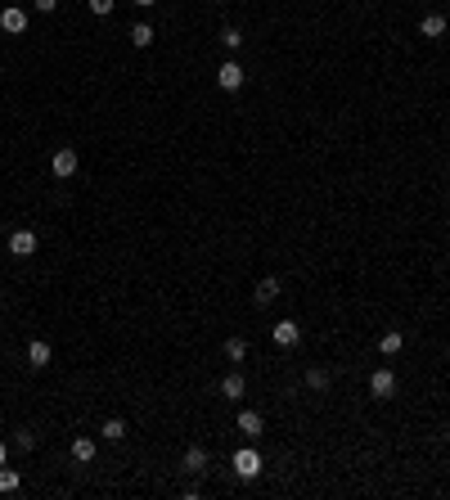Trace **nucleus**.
<instances>
[{
  "mask_svg": "<svg viewBox=\"0 0 450 500\" xmlns=\"http://www.w3.org/2000/svg\"><path fill=\"white\" fill-rule=\"evenodd\" d=\"M50 171H54L59 180L77 176V149H59V153H54V162H50Z\"/></svg>",
  "mask_w": 450,
  "mask_h": 500,
  "instance_id": "obj_7",
  "label": "nucleus"
},
{
  "mask_svg": "<svg viewBox=\"0 0 450 500\" xmlns=\"http://www.w3.org/2000/svg\"><path fill=\"white\" fill-rule=\"evenodd\" d=\"M72 460L77 464H90L95 460V442L90 437H72Z\"/></svg>",
  "mask_w": 450,
  "mask_h": 500,
  "instance_id": "obj_15",
  "label": "nucleus"
},
{
  "mask_svg": "<svg viewBox=\"0 0 450 500\" xmlns=\"http://www.w3.org/2000/svg\"><path fill=\"white\" fill-rule=\"evenodd\" d=\"M86 5H90V14H113V0H86Z\"/></svg>",
  "mask_w": 450,
  "mask_h": 500,
  "instance_id": "obj_23",
  "label": "nucleus"
},
{
  "mask_svg": "<svg viewBox=\"0 0 450 500\" xmlns=\"http://www.w3.org/2000/svg\"><path fill=\"white\" fill-rule=\"evenodd\" d=\"M104 437H109V442H122V437H127V424H122V419H104Z\"/></svg>",
  "mask_w": 450,
  "mask_h": 500,
  "instance_id": "obj_19",
  "label": "nucleus"
},
{
  "mask_svg": "<svg viewBox=\"0 0 450 500\" xmlns=\"http://www.w3.org/2000/svg\"><path fill=\"white\" fill-rule=\"evenodd\" d=\"M0 27H5L9 36H23L27 32V14H23V9H14V5L0 9Z\"/></svg>",
  "mask_w": 450,
  "mask_h": 500,
  "instance_id": "obj_8",
  "label": "nucleus"
},
{
  "mask_svg": "<svg viewBox=\"0 0 450 500\" xmlns=\"http://www.w3.org/2000/svg\"><path fill=\"white\" fill-rule=\"evenodd\" d=\"M306 388L311 392H329V370H306Z\"/></svg>",
  "mask_w": 450,
  "mask_h": 500,
  "instance_id": "obj_18",
  "label": "nucleus"
},
{
  "mask_svg": "<svg viewBox=\"0 0 450 500\" xmlns=\"http://www.w3.org/2000/svg\"><path fill=\"white\" fill-rule=\"evenodd\" d=\"M41 248V239H36V230H9V257H18V262H27V257Z\"/></svg>",
  "mask_w": 450,
  "mask_h": 500,
  "instance_id": "obj_2",
  "label": "nucleus"
},
{
  "mask_svg": "<svg viewBox=\"0 0 450 500\" xmlns=\"http://www.w3.org/2000/svg\"><path fill=\"white\" fill-rule=\"evenodd\" d=\"M18 487H23V478H18L14 469H5V464H0V492H5V496H14Z\"/></svg>",
  "mask_w": 450,
  "mask_h": 500,
  "instance_id": "obj_17",
  "label": "nucleus"
},
{
  "mask_svg": "<svg viewBox=\"0 0 450 500\" xmlns=\"http://www.w3.org/2000/svg\"><path fill=\"white\" fill-rule=\"evenodd\" d=\"M50 357H54L50 343H41V338L27 343V365H32V370H45V365H50Z\"/></svg>",
  "mask_w": 450,
  "mask_h": 500,
  "instance_id": "obj_11",
  "label": "nucleus"
},
{
  "mask_svg": "<svg viewBox=\"0 0 450 500\" xmlns=\"http://www.w3.org/2000/svg\"><path fill=\"white\" fill-rule=\"evenodd\" d=\"M14 446H18V451H32V446H36V432H32V428H18V432H14Z\"/></svg>",
  "mask_w": 450,
  "mask_h": 500,
  "instance_id": "obj_21",
  "label": "nucleus"
},
{
  "mask_svg": "<svg viewBox=\"0 0 450 500\" xmlns=\"http://www.w3.org/2000/svg\"><path fill=\"white\" fill-rule=\"evenodd\" d=\"M262 428H266L262 410H239V432L243 437H262Z\"/></svg>",
  "mask_w": 450,
  "mask_h": 500,
  "instance_id": "obj_9",
  "label": "nucleus"
},
{
  "mask_svg": "<svg viewBox=\"0 0 450 500\" xmlns=\"http://www.w3.org/2000/svg\"><path fill=\"white\" fill-rule=\"evenodd\" d=\"M185 469H189V474H207V451L203 446H189L185 451Z\"/></svg>",
  "mask_w": 450,
  "mask_h": 500,
  "instance_id": "obj_14",
  "label": "nucleus"
},
{
  "mask_svg": "<svg viewBox=\"0 0 450 500\" xmlns=\"http://www.w3.org/2000/svg\"><path fill=\"white\" fill-rule=\"evenodd\" d=\"M243 77H248V72H243V63H234V59H225V63H221V68H216V86H221V91H225V95H234V91H239V86H243Z\"/></svg>",
  "mask_w": 450,
  "mask_h": 500,
  "instance_id": "obj_3",
  "label": "nucleus"
},
{
  "mask_svg": "<svg viewBox=\"0 0 450 500\" xmlns=\"http://www.w3.org/2000/svg\"><path fill=\"white\" fill-rule=\"evenodd\" d=\"M36 9H41V14H54V9H59V0H32Z\"/></svg>",
  "mask_w": 450,
  "mask_h": 500,
  "instance_id": "obj_24",
  "label": "nucleus"
},
{
  "mask_svg": "<svg viewBox=\"0 0 450 500\" xmlns=\"http://www.w3.org/2000/svg\"><path fill=\"white\" fill-rule=\"evenodd\" d=\"M0 464H9V442H0Z\"/></svg>",
  "mask_w": 450,
  "mask_h": 500,
  "instance_id": "obj_25",
  "label": "nucleus"
},
{
  "mask_svg": "<svg viewBox=\"0 0 450 500\" xmlns=\"http://www.w3.org/2000/svg\"><path fill=\"white\" fill-rule=\"evenodd\" d=\"M131 5H140V9H153V5H158V0H131Z\"/></svg>",
  "mask_w": 450,
  "mask_h": 500,
  "instance_id": "obj_26",
  "label": "nucleus"
},
{
  "mask_svg": "<svg viewBox=\"0 0 450 500\" xmlns=\"http://www.w3.org/2000/svg\"><path fill=\"white\" fill-rule=\"evenodd\" d=\"M225 357H230V361H243V357H248V343H243V338H225Z\"/></svg>",
  "mask_w": 450,
  "mask_h": 500,
  "instance_id": "obj_20",
  "label": "nucleus"
},
{
  "mask_svg": "<svg viewBox=\"0 0 450 500\" xmlns=\"http://www.w3.org/2000/svg\"><path fill=\"white\" fill-rule=\"evenodd\" d=\"M212 5H221V0H212Z\"/></svg>",
  "mask_w": 450,
  "mask_h": 500,
  "instance_id": "obj_27",
  "label": "nucleus"
},
{
  "mask_svg": "<svg viewBox=\"0 0 450 500\" xmlns=\"http://www.w3.org/2000/svg\"><path fill=\"white\" fill-rule=\"evenodd\" d=\"M419 32H424L428 41H442L446 36V14H428L424 23H419Z\"/></svg>",
  "mask_w": 450,
  "mask_h": 500,
  "instance_id": "obj_12",
  "label": "nucleus"
},
{
  "mask_svg": "<svg viewBox=\"0 0 450 500\" xmlns=\"http://www.w3.org/2000/svg\"><path fill=\"white\" fill-rule=\"evenodd\" d=\"M369 397H378V401L396 397V374H392V370H374V374H369Z\"/></svg>",
  "mask_w": 450,
  "mask_h": 500,
  "instance_id": "obj_4",
  "label": "nucleus"
},
{
  "mask_svg": "<svg viewBox=\"0 0 450 500\" xmlns=\"http://www.w3.org/2000/svg\"><path fill=\"white\" fill-rule=\"evenodd\" d=\"M275 297H280V280H275V275H262L257 288H252V302H257V306H271Z\"/></svg>",
  "mask_w": 450,
  "mask_h": 500,
  "instance_id": "obj_6",
  "label": "nucleus"
},
{
  "mask_svg": "<svg viewBox=\"0 0 450 500\" xmlns=\"http://www.w3.org/2000/svg\"><path fill=\"white\" fill-rule=\"evenodd\" d=\"M234 474L243 478V483H252V478H262V451H257V446H243V451H234Z\"/></svg>",
  "mask_w": 450,
  "mask_h": 500,
  "instance_id": "obj_1",
  "label": "nucleus"
},
{
  "mask_svg": "<svg viewBox=\"0 0 450 500\" xmlns=\"http://www.w3.org/2000/svg\"><path fill=\"white\" fill-rule=\"evenodd\" d=\"M243 392H248V379H243V374H225V379H221V397H225V401H243Z\"/></svg>",
  "mask_w": 450,
  "mask_h": 500,
  "instance_id": "obj_10",
  "label": "nucleus"
},
{
  "mask_svg": "<svg viewBox=\"0 0 450 500\" xmlns=\"http://www.w3.org/2000/svg\"><path fill=\"white\" fill-rule=\"evenodd\" d=\"M271 338L280 343V347H298V343H302V325H298V320H280V325L271 329Z\"/></svg>",
  "mask_w": 450,
  "mask_h": 500,
  "instance_id": "obj_5",
  "label": "nucleus"
},
{
  "mask_svg": "<svg viewBox=\"0 0 450 500\" xmlns=\"http://www.w3.org/2000/svg\"><path fill=\"white\" fill-rule=\"evenodd\" d=\"M401 347H405V334H401V329H387V334L378 338V352H383V357H396Z\"/></svg>",
  "mask_w": 450,
  "mask_h": 500,
  "instance_id": "obj_13",
  "label": "nucleus"
},
{
  "mask_svg": "<svg viewBox=\"0 0 450 500\" xmlns=\"http://www.w3.org/2000/svg\"><path fill=\"white\" fill-rule=\"evenodd\" d=\"M221 45H225V50H239V45H243V32H239V27H225V32H221Z\"/></svg>",
  "mask_w": 450,
  "mask_h": 500,
  "instance_id": "obj_22",
  "label": "nucleus"
},
{
  "mask_svg": "<svg viewBox=\"0 0 450 500\" xmlns=\"http://www.w3.org/2000/svg\"><path fill=\"white\" fill-rule=\"evenodd\" d=\"M131 45H136V50H149V45H153V27L149 23H136V27H131Z\"/></svg>",
  "mask_w": 450,
  "mask_h": 500,
  "instance_id": "obj_16",
  "label": "nucleus"
}]
</instances>
